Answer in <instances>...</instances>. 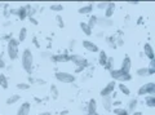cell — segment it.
<instances>
[{
  "label": "cell",
  "instance_id": "cell-1",
  "mask_svg": "<svg viewBox=\"0 0 155 115\" xmlns=\"http://www.w3.org/2000/svg\"><path fill=\"white\" fill-rule=\"evenodd\" d=\"M21 64H22L23 70H25L28 75H31L32 74V67H34V54L28 48L23 49V52H22Z\"/></svg>",
  "mask_w": 155,
  "mask_h": 115
},
{
  "label": "cell",
  "instance_id": "cell-2",
  "mask_svg": "<svg viewBox=\"0 0 155 115\" xmlns=\"http://www.w3.org/2000/svg\"><path fill=\"white\" fill-rule=\"evenodd\" d=\"M18 45H19V41L17 39H13V38L9 39L8 45H7V53H8V57L12 61L13 60H17V57H18V53H19Z\"/></svg>",
  "mask_w": 155,
  "mask_h": 115
},
{
  "label": "cell",
  "instance_id": "cell-3",
  "mask_svg": "<svg viewBox=\"0 0 155 115\" xmlns=\"http://www.w3.org/2000/svg\"><path fill=\"white\" fill-rule=\"evenodd\" d=\"M110 75L111 78H113L114 81H119V83H125V81H129L132 80V75H130L129 73H124V71L122 70H111L110 71Z\"/></svg>",
  "mask_w": 155,
  "mask_h": 115
},
{
  "label": "cell",
  "instance_id": "cell-4",
  "mask_svg": "<svg viewBox=\"0 0 155 115\" xmlns=\"http://www.w3.org/2000/svg\"><path fill=\"white\" fill-rule=\"evenodd\" d=\"M54 76L60 83H66V84L74 83V81L76 80V76L74 74L66 73V71H57V73L54 74Z\"/></svg>",
  "mask_w": 155,
  "mask_h": 115
},
{
  "label": "cell",
  "instance_id": "cell-5",
  "mask_svg": "<svg viewBox=\"0 0 155 115\" xmlns=\"http://www.w3.org/2000/svg\"><path fill=\"white\" fill-rule=\"evenodd\" d=\"M137 93L138 96H155V83H153V81L146 83L142 87H140Z\"/></svg>",
  "mask_w": 155,
  "mask_h": 115
},
{
  "label": "cell",
  "instance_id": "cell-6",
  "mask_svg": "<svg viewBox=\"0 0 155 115\" xmlns=\"http://www.w3.org/2000/svg\"><path fill=\"white\" fill-rule=\"evenodd\" d=\"M70 61L72 62V64H75L76 65V67H87V66L89 65V62L87 58H84L83 56H80V54H71L70 56Z\"/></svg>",
  "mask_w": 155,
  "mask_h": 115
},
{
  "label": "cell",
  "instance_id": "cell-7",
  "mask_svg": "<svg viewBox=\"0 0 155 115\" xmlns=\"http://www.w3.org/2000/svg\"><path fill=\"white\" fill-rule=\"evenodd\" d=\"M115 88H116V81L111 80L110 83L106 84L105 87L102 88V90H101V92H100L101 97H105V96H111V94H113V92L115 90Z\"/></svg>",
  "mask_w": 155,
  "mask_h": 115
},
{
  "label": "cell",
  "instance_id": "cell-8",
  "mask_svg": "<svg viewBox=\"0 0 155 115\" xmlns=\"http://www.w3.org/2000/svg\"><path fill=\"white\" fill-rule=\"evenodd\" d=\"M114 25V22L111 18H106V17H98L97 20V26H100L101 28H107Z\"/></svg>",
  "mask_w": 155,
  "mask_h": 115
},
{
  "label": "cell",
  "instance_id": "cell-9",
  "mask_svg": "<svg viewBox=\"0 0 155 115\" xmlns=\"http://www.w3.org/2000/svg\"><path fill=\"white\" fill-rule=\"evenodd\" d=\"M83 47L84 49H87L91 53H97V52H100V48L97 44H94L93 41H89V40H84L83 41Z\"/></svg>",
  "mask_w": 155,
  "mask_h": 115
},
{
  "label": "cell",
  "instance_id": "cell-10",
  "mask_svg": "<svg viewBox=\"0 0 155 115\" xmlns=\"http://www.w3.org/2000/svg\"><path fill=\"white\" fill-rule=\"evenodd\" d=\"M31 111V104L30 102H23L17 110V115H28Z\"/></svg>",
  "mask_w": 155,
  "mask_h": 115
},
{
  "label": "cell",
  "instance_id": "cell-11",
  "mask_svg": "<svg viewBox=\"0 0 155 115\" xmlns=\"http://www.w3.org/2000/svg\"><path fill=\"white\" fill-rule=\"evenodd\" d=\"M102 107L106 111H111L113 110V96H105V97H102Z\"/></svg>",
  "mask_w": 155,
  "mask_h": 115
},
{
  "label": "cell",
  "instance_id": "cell-12",
  "mask_svg": "<svg viewBox=\"0 0 155 115\" xmlns=\"http://www.w3.org/2000/svg\"><path fill=\"white\" fill-rule=\"evenodd\" d=\"M130 67H132V61H130V57L129 56H124V58L122 61V67H120V70L124 71V73H129Z\"/></svg>",
  "mask_w": 155,
  "mask_h": 115
},
{
  "label": "cell",
  "instance_id": "cell-13",
  "mask_svg": "<svg viewBox=\"0 0 155 115\" xmlns=\"http://www.w3.org/2000/svg\"><path fill=\"white\" fill-rule=\"evenodd\" d=\"M51 60L53 62H69L70 61V54L62 53V54H52Z\"/></svg>",
  "mask_w": 155,
  "mask_h": 115
},
{
  "label": "cell",
  "instance_id": "cell-14",
  "mask_svg": "<svg viewBox=\"0 0 155 115\" xmlns=\"http://www.w3.org/2000/svg\"><path fill=\"white\" fill-rule=\"evenodd\" d=\"M143 53H145V56H146L150 61L154 60V51H153V47H151L150 43H145V45H143Z\"/></svg>",
  "mask_w": 155,
  "mask_h": 115
},
{
  "label": "cell",
  "instance_id": "cell-15",
  "mask_svg": "<svg viewBox=\"0 0 155 115\" xmlns=\"http://www.w3.org/2000/svg\"><path fill=\"white\" fill-rule=\"evenodd\" d=\"M87 114L89 115H93L94 113H97V101L94 98H91L89 102H88V106H87Z\"/></svg>",
  "mask_w": 155,
  "mask_h": 115
},
{
  "label": "cell",
  "instance_id": "cell-16",
  "mask_svg": "<svg viewBox=\"0 0 155 115\" xmlns=\"http://www.w3.org/2000/svg\"><path fill=\"white\" fill-rule=\"evenodd\" d=\"M115 8H116L115 3H109L107 7H106V9H105V17L106 18H111V17H113L114 12H115Z\"/></svg>",
  "mask_w": 155,
  "mask_h": 115
},
{
  "label": "cell",
  "instance_id": "cell-17",
  "mask_svg": "<svg viewBox=\"0 0 155 115\" xmlns=\"http://www.w3.org/2000/svg\"><path fill=\"white\" fill-rule=\"evenodd\" d=\"M137 105H138V100L137 98H130L129 101H128V109H127V111L128 113L136 111V109H137Z\"/></svg>",
  "mask_w": 155,
  "mask_h": 115
},
{
  "label": "cell",
  "instance_id": "cell-18",
  "mask_svg": "<svg viewBox=\"0 0 155 115\" xmlns=\"http://www.w3.org/2000/svg\"><path fill=\"white\" fill-rule=\"evenodd\" d=\"M107 54H106V52L105 51H100L98 52V64L101 65V66H106V62H107Z\"/></svg>",
  "mask_w": 155,
  "mask_h": 115
},
{
  "label": "cell",
  "instance_id": "cell-19",
  "mask_svg": "<svg viewBox=\"0 0 155 115\" xmlns=\"http://www.w3.org/2000/svg\"><path fill=\"white\" fill-rule=\"evenodd\" d=\"M78 12H79L80 14H91L92 12H93V4H88V5H84L78 9Z\"/></svg>",
  "mask_w": 155,
  "mask_h": 115
},
{
  "label": "cell",
  "instance_id": "cell-20",
  "mask_svg": "<svg viewBox=\"0 0 155 115\" xmlns=\"http://www.w3.org/2000/svg\"><path fill=\"white\" fill-rule=\"evenodd\" d=\"M80 30L83 31V34L87 35V36H91L92 34H93V30H91V28L88 27L87 22H80Z\"/></svg>",
  "mask_w": 155,
  "mask_h": 115
},
{
  "label": "cell",
  "instance_id": "cell-21",
  "mask_svg": "<svg viewBox=\"0 0 155 115\" xmlns=\"http://www.w3.org/2000/svg\"><path fill=\"white\" fill-rule=\"evenodd\" d=\"M17 17L19 20H25V18H27V8L26 7L17 8Z\"/></svg>",
  "mask_w": 155,
  "mask_h": 115
},
{
  "label": "cell",
  "instance_id": "cell-22",
  "mask_svg": "<svg viewBox=\"0 0 155 115\" xmlns=\"http://www.w3.org/2000/svg\"><path fill=\"white\" fill-rule=\"evenodd\" d=\"M97 20H98V16H96V14H93V16L89 17L88 22H87V25H88V27L91 28V30H93V28L97 26Z\"/></svg>",
  "mask_w": 155,
  "mask_h": 115
},
{
  "label": "cell",
  "instance_id": "cell-23",
  "mask_svg": "<svg viewBox=\"0 0 155 115\" xmlns=\"http://www.w3.org/2000/svg\"><path fill=\"white\" fill-rule=\"evenodd\" d=\"M26 38H27V28L26 27H21V30H19V34H18V41H21L23 43L26 40Z\"/></svg>",
  "mask_w": 155,
  "mask_h": 115
},
{
  "label": "cell",
  "instance_id": "cell-24",
  "mask_svg": "<svg viewBox=\"0 0 155 115\" xmlns=\"http://www.w3.org/2000/svg\"><path fill=\"white\" fill-rule=\"evenodd\" d=\"M145 104L149 107L155 106V96H145Z\"/></svg>",
  "mask_w": 155,
  "mask_h": 115
},
{
  "label": "cell",
  "instance_id": "cell-25",
  "mask_svg": "<svg viewBox=\"0 0 155 115\" xmlns=\"http://www.w3.org/2000/svg\"><path fill=\"white\" fill-rule=\"evenodd\" d=\"M19 100H21V97H19V94H13V96H11V97H8L7 98V105H14V104H17Z\"/></svg>",
  "mask_w": 155,
  "mask_h": 115
},
{
  "label": "cell",
  "instance_id": "cell-26",
  "mask_svg": "<svg viewBox=\"0 0 155 115\" xmlns=\"http://www.w3.org/2000/svg\"><path fill=\"white\" fill-rule=\"evenodd\" d=\"M0 87H2L3 89H7L9 87L8 79H7V76L4 75V74H0Z\"/></svg>",
  "mask_w": 155,
  "mask_h": 115
},
{
  "label": "cell",
  "instance_id": "cell-27",
  "mask_svg": "<svg viewBox=\"0 0 155 115\" xmlns=\"http://www.w3.org/2000/svg\"><path fill=\"white\" fill-rule=\"evenodd\" d=\"M51 96H52L53 100H57L58 97H60V92H58V88H57V85H54V84L51 85Z\"/></svg>",
  "mask_w": 155,
  "mask_h": 115
},
{
  "label": "cell",
  "instance_id": "cell-28",
  "mask_svg": "<svg viewBox=\"0 0 155 115\" xmlns=\"http://www.w3.org/2000/svg\"><path fill=\"white\" fill-rule=\"evenodd\" d=\"M119 90L122 92L123 94H125V96H129L130 94V90H129V88L127 87V85H124V83H119Z\"/></svg>",
  "mask_w": 155,
  "mask_h": 115
},
{
  "label": "cell",
  "instance_id": "cell-29",
  "mask_svg": "<svg viewBox=\"0 0 155 115\" xmlns=\"http://www.w3.org/2000/svg\"><path fill=\"white\" fill-rule=\"evenodd\" d=\"M114 115H129V113L125 109H122V107H114Z\"/></svg>",
  "mask_w": 155,
  "mask_h": 115
},
{
  "label": "cell",
  "instance_id": "cell-30",
  "mask_svg": "<svg viewBox=\"0 0 155 115\" xmlns=\"http://www.w3.org/2000/svg\"><path fill=\"white\" fill-rule=\"evenodd\" d=\"M136 74H137L138 76H142V78H145V76H149L147 67H141V69H138L137 71H136Z\"/></svg>",
  "mask_w": 155,
  "mask_h": 115
},
{
  "label": "cell",
  "instance_id": "cell-31",
  "mask_svg": "<svg viewBox=\"0 0 155 115\" xmlns=\"http://www.w3.org/2000/svg\"><path fill=\"white\" fill-rule=\"evenodd\" d=\"M65 9V7L62 4H52L51 5V11L53 12H62Z\"/></svg>",
  "mask_w": 155,
  "mask_h": 115
},
{
  "label": "cell",
  "instance_id": "cell-32",
  "mask_svg": "<svg viewBox=\"0 0 155 115\" xmlns=\"http://www.w3.org/2000/svg\"><path fill=\"white\" fill-rule=\"evenodd\" d=\"M106 41H107V44L113 48V49H115L116 48V40L114 36H107V39H106Z\"/></svg>",
  "mask_w": 155,
  "mask_h": 115
},
{
  "label": "cell",
  "instance_id": "cell-33",
  "mask_svg": "<svg viewBox=\"0 0 155 115\" xmlns=\"http://www.w3.org/2000/svg\"><path fill=\"white\" fill-rule=\"evenodd\" d=\"M113 66H114V58H113V57H109V58H107V62H106V66H105V67L109 71H111V70H114Z\"/></svg>",
  "mask_w": 155,
  "mask_h": 115
},
{
  "label": "cell",
  "instance_id": "cell-34",
  "mask_svg": "<svg viewBox=\"0 0 155 115\" xmlns=\"http://www.w3.org/2000/svg\"><path fill=\"white\" fill-rule=\"evenodd\" d=\"M30 87H31V85L28 83H18L17 84V88L21 89V90H28V89H30Z\"/></svg>",
  "mask_w": 155,
  "mask_h": 115
},
{
  "label": "cell",
  "instance_id": "cell-35",
  "mask_svg": "<svg viewBox=\"0 0 155 115\" xmlns=\"http://www.w3.org/2000/svg\"><path fill=\"white\" fill-rule=\"evenodd\" d=\"M147 71H149V75H154L155 74V62H154V60L150 61V66L147 67Z\"/></svg>",
  "mask_w": 155,
  "mask_h": 115
},
{
  "label": "cell",
  "instance_id": "cell-36",
  "mask_svg": "<svg viewBox=\"0 0 155 115\" xmlns=\"http://www.w3.org/2000/svg\"><path fill=\"white\" fill-rule=\"evenodd\" d=\"M56 21H57L58 26H60L61 28H64V27H65V22H64V20H62V17H61V16H56Z\"/></svg>",
  "mask_w": 155,
  "mask_h": 115
},
{
  "label": "cell",
  "instance_id": "cell-37",
  "mask_svg": "<svg viewBox=\"0 0 155 115\" xmlns=\"http://www.w3.org/2000/svg\"><path fill=\"white\" fill-rule=\"evenodd\" d=\"M107 4L109 3H106V2H104V3H97V8H98V9H106Z\"/></svg>",
  "mask_w": 155,
  "mask_h": 115
},
{
  "label": "cell",
  "instance_id": "cell-38",
  "mask_svg": "<svg viewBox=\"0 0 155 115\" xmlns=\"http://www.w3.org/2000/svg\"><path fill=\"white\" fill-rule=\"evenodd\" d=\"M32 43H34V45H35L36 48H40L41 45H40V43H39V40H38V38L36 36H34L32 38Z\"/></svg>",
  "mask_w": 155,
  "mask_h": 115
},
{
  "label": "cell",
  "instance_id": "cell-39",
  "mask_svg": "<svg viewBox=\"0 0 155 115\" xmlns=\"http://www.w3.org/2000/svg\"><path fill=\"white\" fill-rule=\"evenodd\" d=\"M28 21H30V23H32V25H39V22H38V20L35 17H28Z\"/></svg>",
  "mask_w": 155,
  "mask_h": 115
},
{
  "label": "cell",
  "instance_id": "cell-40",
  "mask_svg": "<svg viewBox=\"0 0 155 115\" xmlns=\"http://www.w3.org/2000/svg\"><path fill=\"white\" fill-rule=\"evenodd\" d=\"M5 67V61L3 60V57L0 56V69H4Z\"/></svg>",
  "mask_w": 155,
  "mask_h": 115
},
{
  "label": "cell",
  "instance_id": "cell-41",
  "mask_svg": "<svg viewBox=\"0 0 155 115\" xmlns=\"http://www.w3.org/2000/svg\"><path fill=\"white\" fill-rule=\"evenodd\" d=\"M41 57H52V53H49V52H43Z\"/></svg>",
  "mask_w": 155,
  "mask_h": 115
},
{
  "label": "cell",
  "instance_id": "cell-42",
  "mask_svg": "<svg viewBox=\"0 0 155 115\" xmlns=\"http://www.w3.org/2000/svg\"><path fill=\"white\" fill-rule=\"evenodd\" d=\"M122 105V101H113V106L115 107V106H120Z\"/></svg>",
  "mask_w": 155,
  "mask_h": 115
},
{
  "label": "cell",
  "instance_id": "cell-43",
  "mask_svg": "<svg viewBox=\"0 0 155 115\" xmlns=\"http://www.w3.org/2000/svg\"><path fill=\"white\" fill-rule=\"evenodd\" d=\"M28 81H30V83H31V84H34V83H36V80H35V79H34V78H31V76H28ZM30 83H28V84H30Z\"/></svg>",
  "mask_w": 155,
  "mask_h": 115
},
{
  "label": "cell",
  "instance_id": "cell-44",
  "mask_svg": "<svg viewBox=\"0 0 155 115\" xmlns=\"http://www.w3.org/2000/svg\"><path fill=\"white\" fill-rule=\"evenodd\" d=\"M38 115H52L49 111H43V113H40V114H38Z\"/></svg>",
  "mask_w": 155,
  "mask_h": 115
},
{
  "label": "cell",
  "instance_id": "cell-45",
  "mask_svg": "<svg viewBox=\"0 0 155 115\" xmlns=\"http://www.w3.org/2000/svg\"><path fill=\"white\" fill-rule=\"evenodd\" d=\"M83 70H84V67H78V69H76V73H81Z\"/></svg>",
  "mask_w": 155,
  "mask_h": 115
},
{
  "label": "cell",
  "instance_id": "cell-46",
  "mask_svg": "<svg viewBox=\"0 0 155 115\" xmlns=\"http://www.w3.org/2000/svg\"><path fill=\"white\" fill-rule=\"evenodd\" d=\"M133 115H142L141 111H133Z\"/></svg>",
  "mask_w": 155,
  "mask_h": 115
},
{
  "label": "cell",
  "instance_id": "cell-47",
  "mask_svg": "<svg viewBox=\"0 0 155 115\" xmlns=\"http://www.w3.org/2000/svg\"><path fill=\"white\" fill-rule=\"evenodd\" d=\"M130 4H132V5H137L138 2H130Z\"/></svg>",
  "mask_w": 155,
  "mask_h": 115
},
{
  "label": "cell",
  "instance_id": "cell-48",
  "mask_svg": "<svg viewBox=\"0 0 155 115\" xmlns=\"http://www.w3.org/2000/svg\"><path fill=\"white\" fill-rule=\"evenodd\" d=\"M97 36H98V38H101V36H104V32H98V34H97Z\"/></svg>",
  "mask_w": 155,
  "mask_h": 115
},
{
  "label": "cell",
  "instance_id": "cell-49",
  "mask_svg": "<svg viewBox=\"0 0 155 115\" xmlns=\"http://www.w3.org/2000/svg\"><path fill=\"white\" fill-rule=\"evenodd\" d=\"M9 25H11V22H9V21H8V22H5V23H4V26H5V27H7V26H9Z\"/></svg>",
  "mask_w": 155,
  "mask_h": 115
},
{
  "label": "cell",
  "instance_id": "cell-50",
  "mask_svg": "<svg viewBox=\"0 0 155 115\" xmlns=\"http://www.w3.org/2000/svg\"><path fill=\"white\" fill-rule=\"evenodd\" d=\"M67 113H69V111H67V110H65V111H64V113H61V115H66Z\"/></svg>",
  "mask_w": 155,
  "mask_h": 115
},
{
  "label": "cell",
  "instance_id": "cell-51",
  "mask_svg": "<svg viewBox=\"0 0 155 115\" xmlns=\"http://www.w3.org/2000/svg\"><path fill=\"white\" fill-rule=\"evenodd\" d=\"M93 115H104V114H100V113H94Z\"/></svg>",
  "mask_w": 155,
  "mask_h": 115
},
{
  "label": "cell",
  "instance_id": "cell-52",
  "mask_svg": "<svg viewBox=\"0 0 155 115\" xmlns=\"http://www.w3.org/2000/svg\"><path fill=\"white\" fill-rule=\"evenodd\" d=\"M85 115H89V114H85Z\"/></svg>",
  "mask_w": 155,
  "mask_h": 115
},
{
  "label": "cell",
  "instance_id": "cell-53",
  "mask_svg": "<svg viewBox=\"0 0 155 115\" xmlns=\"http://www.w3.org/2000/svg\"><path fill=\"white\" fill-rule=\"evenodd\" d=\"M0 56H2V53H0Z\"/></svg>",
  "mask_w": 155,
  "mask_h": 115
}]
</instances>
